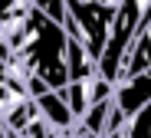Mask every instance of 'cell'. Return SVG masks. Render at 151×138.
Segmentation results:
<instances>
[{
	"label": "cell",
	"mask_w": 151,
	"mask_h": 138,
	"mask_svg": "<svg viewBox=\"0 0 151 138\" xmlns=\"http://www.w3.org/2000/svg\"><path fill=\"white\" fill-rule=\"evenodd\" d=\"M7 46L20 59V66L27 69V76L46 79L53 89L69 86V30H66V23L53 20L40 7H33Z\"/></svg>",
	"instance_id": "obj_1"
},
{
	"label": "cell",
	"mask_w": 151,
	"mask_h": 138,
	"mask_svg": "<svg viewBox=\"0 0 151 138\" xmlns=\"http://www.w3.org/2000/svg\"><path fill=\"white\" fill-rule=\"evenodd\" d=\"M151 69V23H145L135 43L128 46V53H125V66H122V79H128V76H138Z\"/></svg>",
	"instance_id": "obj_4"
},
{
	"label": "cell",
	"mask_w": 151,
	"mask_h": 138,
	"mask_svg": "<svg viewBox=\"0 0 151 138\" xmlns=\"http://www.w3.org/2000/svg\"><path fill=\"white\" fill-rule=\"evenodd\" d=\"M7 138H27V135H23L20 128H10V125H7Z\"/></svg>",
	"instance_id": "obj_8"
},
{
	"label": "cell",
	"mask_w": 151,
	"mask_h": 138,
	"mask_svg": "<svg viewBox=\"0 0 151 138\" xmlns=\"http://www.w3.org/2000/svg\"><path fill=\"white\" fill-rule=\"evenodd\" d=\"M128 138H151V102H145L128 122Z\"/></svg>",
	"instance_id": "obj_6"
},
{
	"label": "cell",
	"mask_w": 151,
	"mask_h": 138,
	"mask_svg": "<svg viewBox=\"0 0 151 138\" xmlns=\"http://www.w3.org/2000/svg\"><path fill=\"white\" fill-rule=\"evenodd\" d=\"M0 138H7V122L0 118Z\"/></svg>",
	"instance_id": "obj_9"
},
{
	"label": "cell",
	"mask_w": 151,
	"mask_h": 138,
	"mask_svg": "<svg viewBox=\"0 0 151 138\" xmlns=\"http://www.w3.org/2000/svg\"><path fill=\"white\" fill-rule=\"evenodd\" d=\"M102 4H115V7H118V4H122V0H102Z\"/></svg>",
	"instance_id": "obj_10"
},
{
	"label": "cell",
	"mask_w": 151,
	"mask_h": 138,
	"mask_svg": "<svg viewBox=\"0 0 151 138\" xmlns=\"http://www.w3.org/2000/svg\"><path fill=\"white\" fill-rule=\"evenodd\" d=\"M33 7H40L43 13H49V17L59 20V23L69 20V7H66V0H33Z\"/></svg>",
	"instance_id": "obj_7"
},
{
	"label": "cell",
	"mask_w": 151,
	"mask_h": 138,
	"mask_svg": "<svg viewBox=\"0 0 151 138\" xmlns=\"http://www.w3.org/2000/svg\"><path fill=\"white\" fill-rule=\"evenodd\" d=\"M112 105H115V95L112 99H99L89 105V112L76 122V128H86V131H95V135H102L105 138V128H109V115H112ZM72 128V131H76ZM72 138V135H69Z\"/></svg>",
	"instance_id": "obj_5"
},
{
	"label": "cell",
	"mask_w": 151,
	"mask_h": 138,
	"mask_svg": "<svg viewBox=\"0 0 151 138\" xmlns=\"http://www.w3.org/2000/svg\"><path fill=\"white\" fill-rule=\"evenodd\" d=\"M145 102H151V69H145L138 76H128L115 86V105L128 115V122Z\"/></svg>",
	"instance_id": "obj_3"
},
{
	"label": "cell",
	"mask_w": 151,
	"mask_h": 138,
	"mask_svg": "<svg viewBox=\"0 0 151 138\" xmlns=\"http://www.w3.org/2000/svg\"><path fill=\"white\" fill-rule=\"evenodd\" d=\"M66 7H69L66 30L76 33V36H82L89 53L99 59L105 43H109V33H112L115 4H102V0H66Z\"/></svg>",
	"instance_id": "obj_2"
}]
</instances>
